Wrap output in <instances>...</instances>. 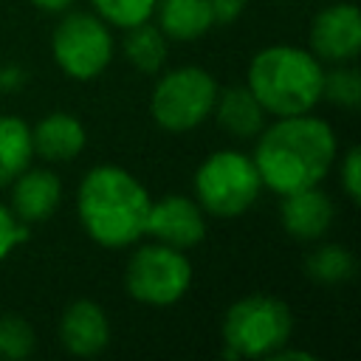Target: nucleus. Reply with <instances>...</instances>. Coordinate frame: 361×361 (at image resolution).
<instances>
[{"instance_id": "1", "label": "nucleus", "mask_w": 361, "mask_h": 361, "mask_svg": "<svg viewBox=\"0 0 361 361\" xmlns=\"http://www.w3.org/2000/svg\"><path fill=\"white\" fill-rule=\"evenodd\" d=\"M254 141L251 158L262 189H271L279 197L296 189L319 186L330 175L338 155V141L330 121L313 113L276 116Z\"/></svg>"}, {"instance_id": "2", "label": "nucleus", "mask_w": 361, "mask_h": 361, "mask_svg": "<svg viewBox=\"0 0 361 361\" xmlns=\"http://www.w3.org/2000/svg\"><path fill=\"white\" fill-rule=\"evenodd\" d=\"M147 186L124 166H90L76 189V217L82 231L102 248H130L147 237Z\"/></svg>"}, {"instance_id": "3", "label": "nucleus", "mask_w": 361, "mask_h": 361, "mask_svg": "<svg viewBox=\"0 0 361 361\" xmlns=\"http://www.w3.org/2000/svg\"><path fill=\"white\" fill-rule=\"evenodd\" d=\"M322 79L324 68L307 48L279 42L251 56L245 85L262 110L276 118L313 113L322 102Z\"/></svg>"}, {"instance_id": "4", "label": "nucleus", "mask_w": 361, "mask_h": 361, "mask_svg": "<svg viewBox=\"0 0 361 361\" xmlns=\"http://www.w3.org/2000/svg\"><path fill=\"white\" fill-rule=\"evenodd\" d=\"M293 336V310L271 293H245L234 299L220 322L226 358H268Z\"/></svg>"}, {"instance_id": "5", "label": "nucleus", "mask_w": 361, "mask_h": 361, "mask_svg": "<svg viewBox=\"0 0 361 361\" xmlns=\"http://www.w3.org/2000/svg\"><path fill=\"white\" fill-rule=\"evenodd\" d=\"M197 206L212 217H240L245 214L259 192L262 180L254 158L243 149H214L209 152L192 178Z\"/></svg>"}, {"instance_id": "6", "label": "nucleus", "mask_w": 361, "mask_h": 361, "mask_svg": "<svg viewBox=\"0 0 361 361\" xmlns=\"http://www.w3.org/2000/svg\"><path fill=\"white\" fill-rule=\"evenodd\" d=\"M217 90V79L200 65L161 71L149 93V116L166 133H189L212 116Z\"/></svg>"}, {"instance_id": "7", "label": "nucleus", "mask_w": 361, "mask_h": 361, "mask_svg": "<svg viewBox=\"0 0 361 361\" xmlns=\"http://www.w3.org/2000/svg\"><path fill=\"white\" fill-rule=\"evenodd\" d=\"M192 285V262L186 251L166 243L135 245L124 265V290L147 307H169L186 296Z\"/></svg>"}, {"instance_id": "8", "label": "nucleus", "mask_w": 361, "mask_h": 361, "mask_svg": "<svg viewBox=\"0 0 361 361\" xmlns=\"http://www.w3.org/2000/svg\"><path fill=\"white\" fill-rule=\"evenodd\" d=\"M116 54L113 28L93 11H68L51 34V56L73 82L99 79Z\"/></svg>"}, {"instance_id": "9", "label": "nucleus", "mask_w": 361, "mask_h": 361, "mask_svg": "<svg viewBox=\"0 0 361 361\" xmlns=\"http://www.w3.org/2000/svg\"><path fill=\"white\" fill-rule=\"evenodd\" d=\"M307 51L319 62L344 65L355 62L361 54V14L355 3L324 6L307 31Z\"/></svg>"}, {"instance_id": "10", "label": "nucleus", "mask_w": 361, "mask_h": 361, "mask_svg": "<svg viewBox=\"0 0 361 361\" xmlns=\"http://www.w3.org/2000/svg\"><path fill=\"white\" fill-rule=\"evenodd\" d=\"M147 234L172 248H195L206 237V212L195 197L186 195H164L149 203Z\"/></svg>"}, {"instance_id": "11", "label": "nucleus", "mask_w": 361, "mask_h": 361, "mask_svg": "<svg viewBox=\"0 0 361 361\" xmlns=\"http://www.w3.org/2000/svg\"><path fill=\"white\" fill-rule=\"evenodd\" d=\"M56 336H59V344L65 353H71L76 358H93L107 350V344L113 338V327L99 302L76 299L62 310Z\"/></svg>"}, {"instance_id": "12", "label": "nucleus", "mask_w": 361, "mask_h": 361, "mask_svg": "<svg viewBox=\"0 0 361 361\" xmlns=\"http://www.w3.org/2000/svg\"><path fill=\"white\" fill-rule=\"evenodd\" d=\"M333 217H336L333 200L319 186H307V189H296V192L282 195L279 223H282L285 234L293 240H302V243L322 240L330 231Z\"/></svg>"}, {"instance_id": "13", "label": "nucleus", "mask_w": 361, "mask_h": 361, "mask_svg": "<svg viewBox=\"0 0 361 361\" xmlns=\"http://www.w3.org/2000/svg\"><path fill=\"white\" fill-rule=\"evenodd\" d=\"M8 186H11L8 209L25 226L48 220L62 203V180H59V175L54 169H45V166H39V169L28 166Z\"/></svg>"}, {"instance_id": "14", "label": "nucleus", "mask_w": 361, "mask_h": 361, "mask_svg": "<svg viewBox=\"0 0 361 361\" xmlns=\"http://www.w3.org/2000/svg\"><path fill=\"white\" fill-rule=\"evenodd\" d=\"M31 144L37 158L48 164H68L82 155L87 144V130L73 113L54 110L31 127Z\"/></svg>"}, {"instance_id": "15", "label": "nucleus", "mask_w": 361, "mask_h": 361, "mask_svg": "<svg viewBox=\"0 0 361 361\" xmlns=\"http://www.w3.org/2000/svg\"><path fill=\"white\" fill-rule=\"evenodd\" d=\"M212 116L220 124V130H226L237 141L257 138L268 118V113L262 110L257 96L248 90V85H231L226 90H217Z\"/></svg>"}, {"instance_id": "16", "label": "nucleus", "mask_w": 361, "mask_h": 361, "mask_svg": "<svg viewBox=\"0 0 361 361\" xmlns=\"http://www.w3.org/2000/svg\"><path fill=\"white\" fill-rule=\"evenodd\" d=\"M152 17L161 34L175 42L200 39L214 28L209 0H158Z\"/></svg>"}, {"instance_id": "17", "label": "nucleus", "mask_w": 361, "mask_h": 361, "mask_svg": "<svg viewBox=\"0 0 361 361\" xmlns=\"http://www.w3.org/2000/svg\"><path fill=\"white\" fill-rule=\"evenodd\" d=\"M34 161L31 124L20 116L0 113V189H6Z\"/></svg>"}, {"instance_id": "18", "label": "nucleus", "mask_w": 361, "mask_h": 361, "mask_svg": "<svg viewBox=\"0 0 361 361\" xmlns=\"http://www.w3.org/2000/svg\"><path fill=\"white\" fill-rule=\"evenodd\" d=\"M169 39L161 34V28L147 20L135 28H127L124 37V56L127 62L141 71V73H161L166 65V54H169Z\"/></svg>"}, {"instance_id": "19", "label": "nucleus", "mask_w": 361, "mask_h": 361, "mask_svg": "<svg viewBox=\"0 0 361 361\" xmlns=\"http://www.w3.org/2000/svg\"><path fill=\"white\" fill-rule=\"evenodd\" d=\"M305 271L313 282H322V285H341L347 279H353L355 274V257L347 245H338V243H324L319 248H313L307 254V262H305Z\"/></svg>"}, {"instance_id": "20", "label": "nucleus", "mask_w": 361, "mask_h": 361, "mask_svg": "<svg viewBox=\"0 0 361 361\" xmlns=\"http://www.w3.org/2000/svg\"><path fill=\"white\" fill-rule=\"evenodd\" d=\"M322 99H327L336 107L355 110L361 104V73H358V68H353V62H344V65H336L333 71H324Z\"/></svg>"}, {"instance_id": "21", "label": "nucleus", "mask_w": 361, "mask_h": 361, "mask_svg": "<svg viewBox=\"0 0 361 361\" xmlns=\"http://www.w3.org/2000/svg\"><path fill=\"white\" fill-rule=\"evenodd\" d=\"M158 0H90L93 14L102 17L110 28H135L147 20H152Z\"/></svg>"}, {"instance_id": "22", "label": "nucleus", "mask_w": 361, "mask_h": 361, "mask_svg": "<svg viewBox=\"0 0 361 361\" xmlns=\"http://www.w3.org/2000/svg\"><path fill=\"white\" fill-rule=\"evenodd\" d=\"M34 344H37L34 327L20 313H3L0 316V358L23 361L34 353Z\"/></svg>"}, {"instance_id": "23", "label": "nucleus", "mask_w": 361, "mask_h": 361, "mask_svg": "<svg viewBox=\"0 0 361 361\" xmlns=\"http://www.w3.org/2000/svg\"><path fill=\"white\" fill-rule=\"evenodd\" d=\"M25 240H28V226L23 220H17L6 203H0V262L8 259L14 254V248L23 245Z\"/></svg>"}, {"instance_id": "24", "label": "nucleus", "mask_w": 361, "mask_h": 361, "mask_svg": "<svg viewBox=\"0 0 361 361\" xmlns=\"http://www.w3.org/2000/svg\"><path fill=\"white\" fill-rule=\"evenodd\" d=\"M338 180H341V189H344L347 200L350 203H358L361 200V149L358 147H350L341 155Z\"/></svg>"}, {"instance_id": "25", "label": "nucleus", "mask_w": 361, "mask_h": 361, "mask_svg": "<svg viewBox=\"0 0 361 361\" xmlns=\"http://www.w3.org/2000/svg\"><path fill=\"white\" fill-rule=\"evenodd\" d=\"M209 8L214 17V25H228L243 14L245 0H209Z\"/></svg>"}, {"instance_id": "26", "label": "nucleus", "mask_w": 361, "mask_h": 361, "mask_svg": "<svg viewBox=\"0 0 361 361\" xmlns=\"http://www.w3.org/2000/svg\"><path fill=\"white\" fill-rule=\"evenodd\" d=\"M23 82H25V71H23L20 65H6V68H0V90L14 93V90L23 87Z\"/></svg>"}, {"instance_id": "27", "label": "nucleus", "mask_w": 361, "mask_h": 361, "mask_svg": "<svg viewBox=\"0 0 361 361\" xmlns=\"http://www.w3.org/2000/svg\"><path fill=\"white\" fill-rule=\"evenodd\" d=\"M265 361H313V353H307V350H296V347H288V344H282V347H276Z\"/></svg>"}, {"instance_id": "28", "label": "nucleus", "mask_w": 361, "mask_h": 361, "mask_svg": "<svg viewBox=\"0 0 361 361\" xmlns=\"http://www.w3.org/2000/svg\"><path fill=\"white\" fill-rule=\"evenodd\" d=\"M31 6L45 14H65L73 6V0H31Z\"/></svg>"}]
</instances>
